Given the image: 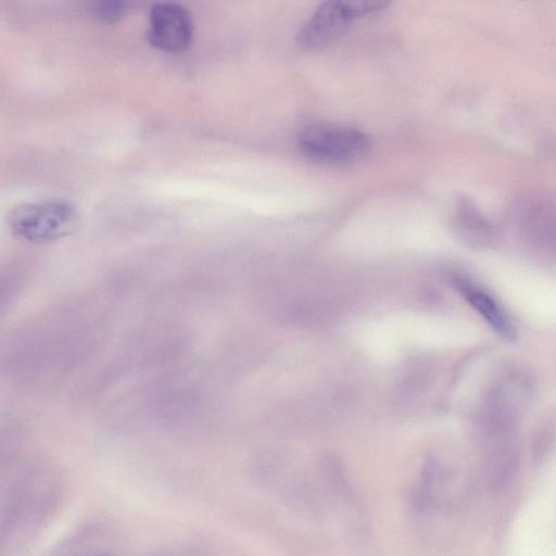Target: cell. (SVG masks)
Masks as SVG:
<instances>
[{
    "label": "cell",
    "instance_id": "obj_7",
    "mask_svg": "<svg viewBox=\"0 0 556 556\" xmlns=\"http://www.w3.org/2000/svg\"><path fill=\"white\" fill-rule=\"evenodd\" d=\"M128 10L129 5L121 2L98 3L93 8L96 18L108 23L120 20Z\"/></svg>",
    "mask_w": 556,
    "mask_h": 556
},
{
    "label": "cell",
    "instance_id": "obj_2",
    "mask_svg": "<svg viewBox=\"0 0 556 556\" xmlns=\"http://www.w3.org/2000/svg\"><path fill=\"white\" fill-rule=\"evenodd\" d=\"M8 224L11 233L25 243L49 244L77 231L80 214L68 202H36L12 210Z\"/></svg>",
    "mask_w": 556,
    "mask_h": 556
},
{
    "label": "cell",
    "instance_id": "obj_5",
    "mask_svg": "<svg viewBox=\"0 0 556 556\" xmlns=\"http://www.w3.org/2000/svg\"><path fill=\"white\" fill-rule=\"evenodd\" d=\"M465 297L470 305L480 314L501 338L514 341L517 333L509 315L499 303L488 294L471 286L463 287Z\"/></svg>",
    "mask_w": 556,
    "mask_h": 556
},
{
    "label": "cell",
    "instance_id": "obj_4",
    "mask_svg": "<svg viewBox=\"0 0 556 556\" xmlns=\"http://www.w3.org/2000/svg\"><path fill=\"white\" fill-rule=\"evenodd\" d=\"M148 40L167 53H181L191 45L194 23L189 12L179 4L159 3L150 10Z\"/></svg>",
    "mask_w": 556,
    "mask_h": 556
},
{
    "label": "cell",
    "instance_id": "obj_3",
    "mask_svg": "<svg viewBox=\"0 0 556 556\" xmlns=\"http://www.w3.org/2000/svg\"><path fill=\"white\" fill-rule=\"evenodd\" d=\"M389 6L383 0H331L321 4L298 33L300 47L320 50L343 37L353 21Z\"/></svg>",
    "mask_w": 556,
    "mask_h": 556
},
{
    "label": "cell",
    "instance_id": "obj_8",
    "mask_svg": "<svg viewBox=\"0 0 556 556\" xmlns=\"http://www.w3.org/2000/svg\"><path fill=\"white\" fill-rule=\"evenodd\" d=\"M88 556H110L108 554H94V555H88Z\"/></svg>",
    "mask_w": 556,
    "mask_h": 556
},
{
    "label": "cell",
    "instance_id": "obj_1",
    "mask_svg": "<svg viewBox=\"0 0 556 556\" xmlns=\"http://www.w3.org/2000/svg\"><path fill=\"white\" fill-rule=\"evenodd\" d=\"M300 153L327 166H348L370 154L371 137L346 125L322 123L309 126L298 138Z\"/></svg>",
    "mask_w": 556,
    "mask_h": 556
},
{
    "label": "cell",
    "instance_id": "obj_6",
    "mask_svg": "<svg viewBox=\"0 0 556 556\" xmlns=\"http://www.w3.org/2000/svg\"><path fill=\"white\" fill-rule=\"evenodd\" d=\"M454 224L459 234L472 245L488 246L494 237L492 225L480 213L472 201L461 198Z\"/></svg>",
    "mask_w": 556,
    "mask_h": 556
}]
</instances>
